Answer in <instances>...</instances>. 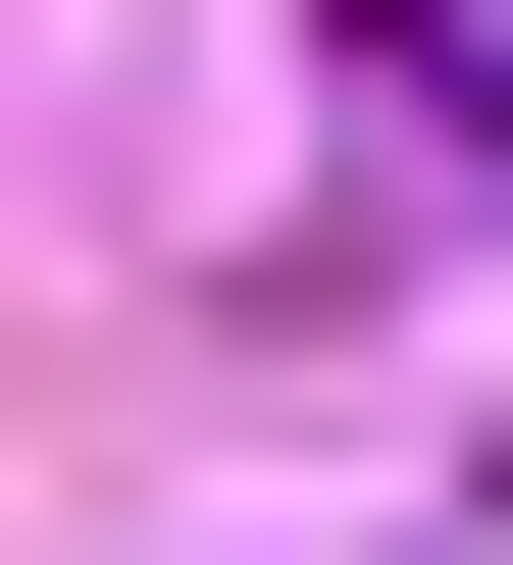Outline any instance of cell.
Instances as JSON below:
<instances>
[{"label": "cell", "mask_w": 513, "mask_h": 565, "mask_svg": "<svg viewBox=\"0 0 513 565\" xmlns=\"http://www.w3.org/2000/svg\"><path fill=\"white\" fill-rule=\"evenodd\" d=\"M308 206H360V257H462V206H513V52H462V0H410V52H308Z\"/></svg>", "instance_id": "cell-1"}]
</instances>
